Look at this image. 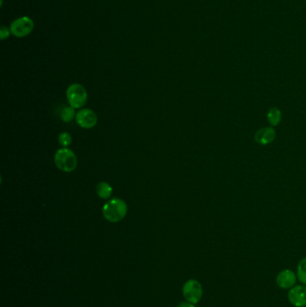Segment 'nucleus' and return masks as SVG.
Listing matches in <instances>:
<instances>
[{
  "instance_id": "obj_14",
  "label": "nucleus",
  "mask_w": 306,
  "mask_h": 307,
  "mask_svg": "<svg viewBox=\"0 0 306 307\" xmlns=\"http://www.w3.org/2000/svg\"><path fill=\"white\" fill-rule=\"evenodd\" d=\"M58 143L63 148H68L72 143V136L68 132H62L58 135Z\"/></svg>"
},
{
  "instance_id": "obj_5",
  "label": "nucleus",
  "mask_w": 306,
  "mask_h": 307,
  "mask_svg": "<svg viewBox=\"0 0 306 307\" xmlns=\"http://www.w3.org/2000/svg\"><path fill=\"white\" fill-rule=\"evenodd\" d=\"M33 28L34 23L33 20L28 16H23L13 21L9 29L13 35L23 38L29 35L30 33L33 32Z\"/></svg>"
},
{
  "instance_id": "obj_9",
  "label": "nucleus",
  "mask_w": 306,
  "mask_h": 307,
  "mask_svg": "<svg viewBox=\"0 0 306 307\" xmlns=\"http://www.w3.org/2000/svg\"><path fill=\"white\" fill-rule=\"evenodd\" d=\"M276 136H277L276 131L273 128L266 127V128H262L258 130L255 133L254 138L258 144L265 146V145L270 144L271 142H273L274 139L276 138Z\"/></svg>"
},
{
  "instance_id": "obj_13",
  "label": "nucleus",
  "mask_w": 306,
  "mask_h": 307,
  "mask_svg": "<svg viewBox=\"0 0 306 307\" xmlns=\"http://www.w3.org/2000/svg\"><path fill=\"white\" fill-rule=\"evenodd\" d=\"M297 278L299 281L306 285V258L301 260L297 267Z\"/></svg>"
},
{
  "instance_id": "obj_6",
  "label": "nucleus",
  "mask_w": 306,
  "mask_h": 307,
  "mask_svg": "<svg viewBox=\"0 0 306 307\" xmlns=\"http://www.w3.org/2000/svg\"><path fill=\"white\" fill-rule=\"evenodd\" d=\"M76 120L81 128L91 129L96 125L97 116L90 109H83L76 113Z\"/></svg>"
},
{
  "instance_id": "obj_1",
  "label": "nucleus",
  "mask_w": 306,
  "mask_h": 307,
  "mask_svg": "<svg viewBox=\"0 0 306 307\" xmlns=\"http://www.w3.org/2000/svg\"><path fill=\"white\" fill-rule=\"evenodd\" d=\"M128 206L126 202L119 198L110 199L103 207V215L106 220L118 223L126 217Z\"/></svg>"
},
{
  "instance_id": "obj_3",
  "label": "nucleus",
  "mask_w": 306,
  "mask_h": 307,
  "mask_svg": "<svg viewBox=\"0 0 306 307\" xmlns=\"http://www.w3.org/2000/svg\"><path fill=\"white\" fill-rule=\"evenodd\" d=\"M67 99L73 108H81L87 101V90L80 84H72L67 89Z\"/></svg>"
},
{
  "instance_id": "obj_4",
  "label": "nucleus",
  "mask_w": 306,
  "mask_h": 307,
  "mask_svg": "<svg viewBox=\"0 0 306 307\" xmlns=\"http://www.w3.org/2000/svg\"><path fill=\"white\" fill-rule=\"evenodd\" d=\"M182 294L186 301L197 304L203 296L201 284L196 279H189L184 283Z\"/></svg>"
},
{
  "instance_id": "obj_10",
  "label": "nucleus",
  "mask_w": 306,
  "mask_h": 307,
  "mask_svg": "<svg viewBox=\"0 0 306 307\" xmlns=\"http://www.w3.org/2000/svg\"><path fill=\"white\" fill-rule=\"evenodd\" d=\"M96 193L101 199H108L112 194V187L106 181H101L96 185Z\"/></svg>"
},
{
  "instance_id": "obj_12",
  "label": "nucleus",
  "mask_w": 306,
  "mask_h": 307,
  "mask_svg": "<svg viewBox=\"0 0 306 307\" xmlns=\"http://www.w3.org/2000/svg\"><path fill=\"white\" fill-rule=\"evenodd\" d=\"M76 116L75 109L71 107V106L64 107L60 112V118L64 122H71L73 119L76 118Z\"/></svg>"
},
{
  "instance_id": "obj_7",
  "label": "nucleus",
  "mask_w": 306,
  "mask_h": 307,
  "mask_svg": "<svg viewBox=\"0 0 306 307\" xmlns=\"http://www.w3.org/2000/svg\"><path fill=\"white\" fill-rule=\"evenodd\" d=\"M288 300L295 307L306 306L305 285H295L288 292Z\"/></svg>"
},
{
  "instance_id": "obj_8",
  "label": "nucleus",
  "mask_w": 306,
  "mask_h": 307,
  "mask_svg": "<svg viewBox=\"0 0 306 307\" xmlns=\"http://www.w3.org/2000/svg\"><path fill=\"white\" fill-rule=\"evenodd\" d=\"M297 279V275H295L291 270H284L277 274L276 282L277 285L283 289H291L295 286Z\"/></svg>"
},
{
  "instance_id": "obj_2",
  "label": "nucleus",
  "mask_w": 306,
  "mask_h": 307,
  "mask_svg": "<svg viewBox=\"0 0 306 307\" xmlns=\"http://www.w3.org/2000/svg\"><path fill=\"white\" fill-rule=\"evenodd\" d=\"M55 165L59 170L65 173L73 172L77 166V158L75 153L68 148H62L56 152Z\"/></svg>"
},
{
  "instance_id": "obj_16",
  "label": "nucleus",
  "mask_w": 306,
  "mask_h": 307,
  "mask_svg": "<svg viewBox=\"0 0 306 307\" xmlns=\"http://www.w3.org/2000/svg\"><path fill=\"white\" fill-rule=\"evenodd\" d=\"M195 305H196V304L190 303V302H188V301H182V302H180V303L178 304V307H196Z\"/></svg>"
},
{
  "instance_id": "obj_15",
  "label": "nucleus",
  "mask_w": 306,
  "mask_h": 307,
  "mask_svg": "<svg viewBox=\"0 0 306 307\" xmlns=\"http://www.w3.org/2000/svg\"><path fill=\"white\" fill-rule=\"evenodd\" d=\"M11 33L10 29L8 30V27L6 26H1V29H0V39L1 40H5L9 37V34Z\"/></svg>"
},
{
  "instance_id": "obj_11",
  "label": "nucleus",
  "mask_w": 306,
  "mask_h": 307,
  "mask_svg": "<svg viewBox=\"0 0 306 307\" xmlns=\"http://www.w3.org/2000/svg\"><path fill=\"white\" fill-rule=\"evenodd\" d=\"M267 118H268V121L270 123V125L274 127L277 126L280 123L281 119H282V113H281L280 110L276 107L270 109L267 113Z\"/></svg>"
}]
</instances>
